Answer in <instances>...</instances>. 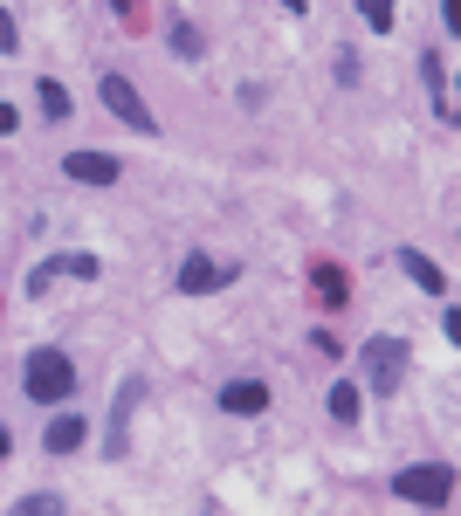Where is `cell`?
<instances>
[{"mask_svg":"<svg viewBox=\"0 0 461 516\" xmlns=\"http://www.w3.org/2000/svg\"><path fill=\"white\" fill-rule=\"evenodd\" d=\"M21 393H28V400H69V393H76V365H69V358H62L56 344H35V351H28V365H21Z\"/></svg>","mask_w":461,"mask_h":516,"instance_id":"6da1fadb","label":"cell"},{"mask_svg":"<svg viewBox=\"0 0 461 516\" xmlns=\"http://www.w3.org/2000/svg\"><path fill=\"white\" fill-rule=\"evenodd\" d=\"M393 496L413 503V510H448V503H455V468H441V461L400 468V475H393Z\"/></svg>","mask_w":461,"mask_h":516,"instance_id":"7a4b0ae2","label":"cell"},{"mask_svg":"<svg viewBox=\"0 0 461 516\" xmlns=\"http://www.w3.org/2000/svg\"><path fill=\"white\" fill-rule=\"evenodd\" d=\"M358 365H365V386H372V393H400L406 386V338L379 331V338L358 351Z\"/></svg>","mask_w":461,"mask_h":516,"instance_id":"3957f363","label":"cell"},{"mask_svg":"<svg viewBox=\"0 0 461 516\" xmlns=\"http://www.w3.org/2000/svg\"><path fill=\"white\" fill-rule=\"evenodd\" d=\"M97 97H104V111H111V117H124L131 131H159V117L145 111V97H138V83H131V76L104 69V76H97Z\"/></svg>","mask_w":461,"mask_h":516,"instance_id":"277c9868","label":"cell"},{"mask_svg":"<svg viewBox=\"0 0 461 516\" xmlns=\"http://www.w3.org/2000/svg\"><path fill=\"white\" fill-rule=\"evenodd\" d=\"M138 400H145V379H124L117 386V406H111V420H104V455H124L131 441H124V427H131V413H138Z\"/></svg>","mask_w":461,"mask_h":516,"instance_id":"5b68a950","label":"cell"},{"mask_svg":"<svg viewBox=\"0 0 461 516\" xmlns=\"http://www.w3.org/2000/svg\"><path fill=\"white\" fill-rule=\"evenodd\" d=\"M62 172H69L76 186H111L117 172H124V159H117V152H69Z\"/></svg>","mask_w":461,"mask_h":516,"instance_id":"8992f818","label":"cell"},{"mask_svg":"<svg viewBox=\"0 0 461 516\" xmlns=\"http://www.w3.org/2000/svg\"><path fill=\"white\" fill-rule=\"evenodd\" d=\"M234 269L228 262H214V255H186L179 262V296H207V289H221Z\"/></svg>","mask_w":461,"mask_h":516,"instance_id":"52a82bcc","label":"cell"},{"mask_svg":"<svg viewBox=\"0 0 461 516\" xmlns=\"http://www.w3.org/2000/svg\"><path fill=\"white\" fill-rule=\"evenodd\" d=\"M400 269L413 276V289H427V296H448V269H441L434 255H420V248H400Z\"/></svg>","mask_w":461,"mask_h":516,"instance_id":"ba28073f","label":"cell"},{"mask_svg":"<svg viewBox=\"0 0 461 516\" xmlns=\"http://www.w3.org/2000/svg\"><path fill=\"white\" fill-rule=\"evenodd\" d=\"M221 406L241 413V420H248V413H269V386H262V379H228V386H221Z\"/></svg>","mask_w":461,"mask_h":516,"instance_id":"9c48e42d","label":"cell"},{"mask_svg":"<svg viewBox=\"0 0 461 516\" xmlns=\"http://www.w3.org/2000/svg\"><path fill=\"white\" fill-rule=\"evenodd\" d=\"M42 441H49V455H76V448H83V441H90V427H83V420H76V413H56V420H49V434H42Z\"/></svg>","mask_w":461,"mask_h":516,"instance_id":"30bf717a","label":"cell"},{"mask_svg":"<svg viewBox=\"0 0 461 516\" xmlns=\"http://www.w3.org/2000/svg\"><path fill=\"white\" fill-rule=\"evenodd\" d=\"M166 42H173V56H179V62H200V56H207V35H200L186 14H173V21H166Z\"/></svg>","mask_w":461,"mask_h":516,"instance_id":"8fae6325","label":"cell"},{"mask_svg":"<svg viewBox=\"0 0 461 516\" xmlns=\"http://www.w3.org/2000/svg\"><path fill=\"white\" fill-rule=\"evenodd\" d=\"M420 83H427V97H434V111H441V117H455V111H448V62L434 56V49L420 56Z\"/></svg>","mask_w":461,"mask_h":516,"instance_id":"7c38bea8","label":"cell"},{"mask_svg":"<svg viewBox=\"0 0 461 516\" xmlns=\"http://www.w3.org/2000/svg\"><path fill=\"white\" fill-rule=\"evenodd\" d=\"M310 283H317V296H324V310H338V303H345V269H331V262H324Z\"/></svg>","mask_w":461,"mask_h":516,"instance_id":"4fadbf2b","label":"cell"},{"mask_svg":"<svg viewBox=\"0 0 461 516\" xmlns=\"http://www.w3.org/2000/svg\"><path fill=\"white\" fill-rule=\"evenodd\" d=\"M35 97H42V111H49V124H62V117H69V90H62L56 76H42V90H35Z\"/></svg>","mask_w":461,"mask_h":516,"instance_id":"5bb4252c","label":"cell"},{"mask_svg":"<svg viewBox=\"0 0 461 516\" xmlns=\"http://www.w3.org/2000/svg\"><path fill=\"white\" fill-rule=\"evenodd\" d=\"M331 420H338V427L358 420V386H331Z\"/></svg>","mask_w":461,"mask_h":516,"instance_id":"9a60e30c","label":"cell"},{"mask_svg":"<svg viewBox=\"0 0 461 516\" xmlns=\"http://www.w3.org/2000/svg\"><path fill=\"white\" fill-rule=\"evenodd\" d=\"M62 276V255H49V262H35L28 269V296H49V283Z\"/></svg>","mask_w":461,"mask_h":516,"instance_id":"2e32d148","label":"cell"},{"mask_svg":"<svg viewBox=\"0 0 461 516\" xmlns=\"http://www.w3.org/2000/svg\"><path fill=\"white\" fill-rule=\"evenodd\" d=\"M358 14H365V21H372V28H379V35H386V28H393V0H358Z\"/></svg>","mask_w":461,"mask_h":516,"instance_id":"e0dca14e","label":"cell"},{"mask_svg":"<svg viewBox=\"0 0 461 516\" xmlns=\"http://www.w3.org/2000/svg\"><path fill=\"white\" fill-rule=\"evenodd\" d=\"M14 510L21 516H62V496H21Z\"/></svg>","mask_w":461,"mask_h":516,"instance_id":"ac0fdd59","label":"cell"},{"mask_svg":"<svg viewBox=\"0 0 461 516\" xmlns=\"http://www.w3.org/2000/svg\"><path fill=\"white\" fill-rule=\"evenodd\" d=\"M62 276H83V283H90V276H97V255H62Z\"/></svg>","mask_w":461,"mask_h":516,"instance_id":"d6986e66","label":"cell"},{"mask_svg":"<svg viewBox=\"0 0 461 516\" xmlns=\"http://www.w3.org/2000/svg\"><path fill=\"white\" fill-rule=\"evenodd\" d=\"M14 42H21V28H14V14H0V56H14Z\"/></svg>","mask_w":461,"mask_h":516,"instance_id":"ffe728a7","label":"cell"},{"mask_svg":"<svg viewBox=\"0 0 461 516\" xmlns=\"http://www.w3.org/2000/svg\"><path fill=\"white\" fill-rule=\"evenodd\" d=\"M0 131H14V111H7V104H0Z\"/></svg>","mask_w":461,"mask_h":516,"instance_id":"44dd1931","label":"cell"},{"mask_svg":"<svg viewBox=\"0 0 461 516\" xmlns=\"http://www.w3.org/2000/svg\"><path fill=\"white\" fill-rule=\"evenodd\" d=\"M7 448H14V434H7V427H0V455H7Z\"/></svg>","mask_w":461,"mask_h":516,"instance_id":"7402d4cb","label":"cell"},{"mask_svg":"<svg viewBox=\"0 0 461 516\" xmlns=\"http://www.w3.org/2000/svg\"><path fill=\"white\" fill-rule=\"evenodd\" d=\"M111 7H117V14H131V7H138V0H111Z\"/></svg>","mask_w":461,"mask_h":516,"instance_id":"603a6c76","label":"cell"},{"mask_svg":"<svg viewBox=\"0 0 461 516\" xmlns=\"http://www.w3.org/2000/svg\"><path fill=\"white\" fill-rule=\"evenodd\" d=\"M283 7H289V14H303V7H310V0H283Z\"/></svg>","mask_w":461,"mask_h":516,"instance_id":"cb8c5ba5","label":"cell"}]
</instances>
